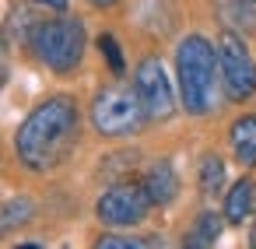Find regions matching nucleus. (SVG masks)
<instances>
[{
  "label": "nucleus",
  "instance_id": "obj_1",
  "mask_svg": "<svg viewBox=\"0 0 256 249\" xmlns=\"http://www.w3.org/2000/svg\"><path fill=\"white\" fill-rule=\"evenodd\" d=\"M81 140V109L74 95L42 98L14 134V154L32 176L56 172Z\"/></svg>",
  "mask_w": 256,
  "mask_h": 249
},
{
  "label": "nucleus",
  "instance_id": "obj_2",
  "mask_svg": "<svg viewBox=\"0 0 256 249\" xmlns=\"http://www.w3.org/2000/svg\"><path fill=\"white\" fill-rule=\"evenodd\" d=\"M176 74H179V102L190 116H207L214 106V74H218V46L204 36H186L176 46Z\"/></svg>",
  "mask_w": 256,
  "mask_h": 249
},
{
  "label": "nucleus",
  "instance_id": "obj_3",
  "mask_svg": "<svg viewBox=\"0 0 256 249\" xmlns=\"http://www.w3.org/2000/svg\"><path fill=\"white\" fill-rule=\"evenodd\" d=\"M84 46H88V32L81 18L60 14L50 22H36L32 36H28V50L32 56L53 70V74H74L84 60Z\"/></svg>",
  "mask_w": 256,
  "mask_h": 249
},
{
  "label": "nucleus",
  "instance_id": "obj_4",
  "mask_svg": "<svg viewBox=\"0 0 256 249\" xmlns=\"http://www.w3.org/2000/svg\"><path fill=\"white\" fill-rule=\"evenodd\" d=\"M88 120L98 137L112 140V137H134L148 123V112L134 84H106L102 92H95L88 106Z\"/></svg>",
  "mask_w": 256,
  "mask_h": 249
},
{
  "label": "nucleus",
  "instance_id": "obj_5",
  "mask_svg": "<svg viewBox=\"0 0 256 249\" xmlns=\"http://www.w3.org/2000/svg\"><path fill=\"white\" fill-rule=\"evenodd\" d=\"M218 74L228 102H249L256 95V60L235 28H221L218 36Z\"/></svg>",
  "mask_w": 256,
  "mask_h": 249
},
{
  "label": "nucleus",
  "instance_id": "obj_6",
  "mask_svg": "<svg viewBox=\"0 0 256 249\" xmlns=\"http://www.w3.org/2000/svg\"><path fill=\"white\" fill-rule=\"evenodd\" d=\"M151 207L154 204H151L144 182H137V179H120V182L106 186L102 196L95 200V214L106 228H134L148 218Z\"/></svg>",
  "mask_w": 256,
  "mask_h": 249
},
{
  "label": "nucleus",
  "instance_id": "obj_7",
  "mask_svg": "<svg viewBox=\"0 0 256 249\" xmlns=\"http://www.w3.org/2000/svg\"><path fill=\"white\" fill-rule=\"evenodd\" d=\"M134 88L140 95V106L148 112V123H165L176 116V88L168 84V74L158 56H144L134 70Z\"/></svg>",
  "mask_w": 256,
  "mask_h": 249
},
{
  "label": "nucleus",
  "instance_id": "obj_8",
  "mask_svg": "<svg viewBox=\"0 0 256 249\" xmlns=\"http://www.w3.org/2000/svg\"><path fill=\"white\" fill-rule=\"evenodd\" d=\"M140 182H144V190H148V196H151L154 207H168V204L179 196V176H176L172 162H154V165H148V172H144Z\"/></svg>",
  "mask_w": 256,
  "mask_h": 249
},
{
  "label": "nucleus",
  "instance_id": "obj_9",
  "mask_svg": "<svg viewBox=\"0 0 256 249\" xmlns=\"http://www.w3.org/2000/svg\"><path fill=\"white\" fill-rule=\"evenodd\" d=\"M228 148L242 168H256V116L246 112L228 126Z\"/></svg>",
  "mask_w": 256,
  "mask_h": 249
},
{
  "label": "nucleus",
  "instance_id": "obj_10",
  "mask_svg": "<svg viewBox=\"0 0 256 249\" xmlns=\"http://www.w3.org/2000/svg\"><path fill=\"white\" fill-rule=\"evenodd\" d=\"M252 210H256V182L249 176H242V179L232 182V190L224 196V221L228 224H242Z\"/></svg>",
  "mask_w": 256,
  "mask_h": 249
},
{
  "label": "nucleus",
  "instance_id": "obj_11",
  "mask_svg": "<svg viewBox=\"0 0 256 249\" xmlns=\"http://www.w3.org/2000/svg\"><path fill=\"white\" fill-rule=\"evenodd\" d=\"M32 214H36V200L32 196H25V193L8 196L4 204H0V238H8L11 232L25 228L32 221Z\"/></svg>",
  "mask_w": 256,
  "mask_h": 249
},
{
  "label": "nucleus",
  "instance_id": "obj_12",
  "mask_svg": "<svg viewBox=\"0 0 256 249\" xmlns=\"http://www.w3.org/2000/svg\"><path fill=\"white\" fill-rule=\"evenodd\" d=\"M221 228H224V218H221V214H214V210H204V214L193 221V228L182 235V246H186V249L214 246V242L221 238Z\"/></svg>",
  "mask_w": 256,
  "mask_h": 249
},
{
  "label": "nucleus",
  "instance_id": "obj_13",
  "mask_svg": "<svg viewBox=\"0 0 256 249\" xmlns=\"http://www.w3.org/2000/svg\"><path fill=\"white\" fill-rule=\"evenodd\" d=\"M218 11L224 18V28H235V32L256 28V0H221Z\"/></svg>",
  "mask_w": 256,
  "mask_h": 249
},
{
  "label": "nucleus",
  "instance_id": "obj_14",
  "mask_svg": "<svg viewBox=\"0 0 256 249\" xmlns=\"http://www.w3.org/2000/svg\"><path fill=\"white\" fill-rule=\"evenodd\" d=\"M196 179H200V193L204 196H218L221 186H224V158L207 151L200 154V168H196Z\"/></svg>",
  "mask_w": 256,
  "mask_h": 249
},
{
  "label": "nucleus",
  "instance_id": "obj_15",
  "mask_svg": "<svg viewBox=\"0 0 256 249\" xmlns=\"http://www.w3.org/2000/svg\"><path fill=\"white\" fill-rule=\"evenodd\" d=\"M95 246L98 249H140V246H162V238H154V235H148V238H140V235H112V232H106V235L95 238Z\"/></svg>",
  "mask_w": 256,
  "mask_h": 249
},
{
  "label": "nucleus",
  "instance_id": "obj_16",
  "mask_svg": "<svg viewBox=\"0 0 256 249\" xmlns=\"http://www.w3.org/2000/svg\"><path fill=\"white\" fill-rule=\"evenodd\" d=\"M98 50H102V56H106V64H109V70L120 78L123 70H126V60H123V50H120V42H116V36H98Z\"/></svg>",
  "mask_w": 256,
  "mask_h": 249
},
{
  "label": "nucleus",
  "instance_id": "obj_17",
  "mask_svg": "<svg viewBox=\"0 0 256 249\" xmlns=\"http://www.w3.org/2000/svg\"><path fill=\"white\" fill-rule=\"evenodd\" d=\"M88 4H92V8H98V11H109V8H116V4H120V0H88Z\"/></svg>",
  "mask_w": 256,
  "mask_h": 249
},
{
  "label": "nucleus",
  "instance_id": "obj_18",
  "mask_svg": "<svg viewBox=\"0 0 256 249\" xmlns=\"http://www.w3.org/2000/svg\"><path fill=\"white\" fill-rule=\"evenodd\" d=\"M4 78H8V64H4V46H0V84H4Z\"/></svg>",
  "mask_w": 256,
  "mask_h": 249
},
{
  "label": "nucleus",
  "instance_id": "obj_19",
  "mask_svg": "<svg viewBox=\"0 0 256 249\" xmlns=\"http://www.w3.org/2000/svg\"><path fill=\"white\" fill-rule=\"evenodd\" d=\"M249 246H256V224H252V232H249Z\"/></svg>",
  "mask_w": 256,
  "mask_h": 249
}]
</instances>
